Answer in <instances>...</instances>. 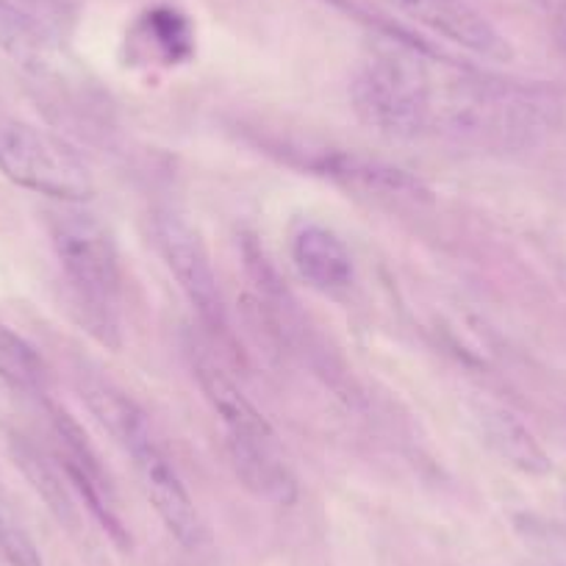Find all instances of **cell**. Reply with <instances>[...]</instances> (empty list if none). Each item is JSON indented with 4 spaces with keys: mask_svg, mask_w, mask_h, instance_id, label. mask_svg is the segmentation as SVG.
I'll return each mask as SVG.
<instances>
[{
    "mask_svg": "<svg viewBox=\"0 0 566 566\" xmlns=\"http://www.w3.org/2000/svg\"><path fill=\"white\" fill-rule=\"evenodd\" d=\"M12 453L20 470H23L25 478L31 481V486H34L36 492H40V497L48 503V509H51L62 522H73V500H70L67 489H64L62 478L53 470L51 461H48L34 444L23 442V439H14Z\"/></svg>",
    "mask_w": 566,
    "mask_h": 566,
    "instance_id": "cell-15",
    "label": "cell"
},
{
    "mask_svg": "<svg viewBox=\"0 0 566 566\" xmlns=\"http://www.w3.org/2000/svg\"><path fill=\"white\" fill-rule=\"evenodd\" d=\"M0 553L12 566H45L36 544L7 509H0Z\"/></svg>",
    "mask_w": 566,
    "mask_h": 566,
    "instance_id": "cell-16",
    "label": "cell"
},
{
    "mask_svg": "<svg viewBox=\"0 0 566 566\" xmlns=\"http://www.w3.org/2000/svg\"><path fill=\"white\" fill-rule=\"evenodd\" d=\"M51 237L86 328L97 342L117 350L123 345V270L112 233L92 211L64 203L53 214Z\"/></svg>",
    "mask_w": 566,
    "mask_h": 566,
    "instance_id": "cell-4",
    "label": "cell"
},
{
    "mask_svg": "<svg viewBox=\"0 0 566 566\" xmlns=\"http://www.w3.org/2000/svg\"><path fill=\"white\" fill-rule=\"evenodd\" d=\"M156 237H159L161 255L176 277L178 290L198 312L200 323L211 331L228 334L226 303L217 286L214 266H211L209 250H206L200 231L176 209H161L156 214Z\"/></svg>",
    "mask_w": 566,
    "mask_h": 566,
    "instance_id": "cell-7",
    "label": "cell"
},
{
    "mask_svg": "<svg viewBox=\"0 0 566 566\" xmlns=\"http://www.w3.org/2000/svg\"><path fill=\"white\" fill-rule=\"evenodd\" d=\"M531 3L544 14V20L553 29L555 42L566 56V0H531Z\"/></svg>",
    "mask_w": 566,
    "mask_h": 566,
    "instance_id": "cell-17",
    "label": "cell"
},
{
    "mask_svg": "<svg viewBox=\"0 0 566 566\" xmlns=\"http://www.w3.org/2000/svg\"><path fill=\"white\" fill-rule=\"evenodd\" d=\"M308 167L317 176L345 187L347 192L380 200V203H428L431 200V189L417 176L375 156L356 154V150H319L317 156H312Z\"/></svg>",
    "mask_w": 566,
    "mask_h": 566,
    "instance_id": "cell-8",
    "label": "cell"
},
{
    "mask_svg": "<svg viewBox=\"0 0 566 566\" xmlns=\"http://www.w3.org/2000/svg\"><path fill=\"white\" fill-rule=\"evenodd\" d=\"M53 431H56L59 442V455L62 461L59 464L67 472V481L73 483L75 492L84 497L86 509L92 511L97 522L103 525V531L125 547L128 544V533H125L123 520L117 514V500H114L112 483H108L106 472H103L101 459L92 450V444L86 442L81 424L70 417L62 408H53Z\"/></svg>",
    "mask_w": 566,
    "mask_h": 566,
    "instance_id": "cell-9",
    "label": "cell"
},
{
    "mask_svg": "<svg viewBox=\"0 0 566 566\" xmlns=\"http://www.w3.org/2000/svg\"><path fill=\"white\" fill-rule=\"evenodd\" d=\"M564 114V97L544 84L459 70L433 81L431 134L481 150H525L538 145Z\"/></svg>",
    "mask_w": 566,
    "mask_h": 566,
    "instance_id": "cell-1",
    "label": "cell"
},
{
    "mask_svg": "<svg viewBox=\"0 0 566 566\" xmlns=\"http://www.w3.org/2000/svg\"><path fill=\"white\" fill-rule=\"evenodd\" d=\"M0 51L34 75L48 73L53 64L51 34L40 20L9 0H0Z\"/></svg>",
    "mask_w": 566,
    "mask_h": 566,
    "instance_id": "cell-13",
    "label": "cell"
},
{
    "mask_svg": "<svg viewBox=\"0 0 566 566\" xmlns=\"http://www.w3.org/2000/svg\"><path fill=\"white\" fill-rule=\"evenodd\" d=\"M0 378L20 391H42L48 386L42 356L7 323H0Z\"/></svg>",
    "mask_w": 566,
    "mask_h": 566,
    "instance_id": "cell-14",
    "label": "cell"
},
{
    "mask_svg": "<svg viewBox=\"0 0 566 566\" xmlns=\"http://www.w3.org/2000/svg\"><path fill=\"white\" fill-rule=\"evenodd\" d=\"M0 172L62 203H84L95 192L90 170L70 145L20 119H0Z\"/></svg>",
    "mask_w": 566,
    "mask_h": 566,
    "instance_id": "cell-6",
    "label": "cell"
},
{
    "mask_svg": "<svg viewBox=\"0 0 566 566\" xmlns=\"http://www.w3.org/2000/svg\"><path fill=\"white\" fill-rule=\"evenodd\" d=\"M397 7L428 31L486 62H509L514 56L509 40L467 0H397Z\"/></svg>",
    "mask_w": 566,
    "mask_h": 566,
    "instance_id": "cell-10",
    "label": "cell"
},
{
    "mask_svg": "<svg viewBox=\"0 0 566 566\" xmlns=\"http://www.w3.org/2000/svg\"><path fill=\"white\" fill-rule=\"evenodd\" d=\"M475 422L489 448L505 464L514 467V470L525 472V475H547L553 470V461H549L547 450L538 444L531 428L516 413H511L509 408L494 406V402H481L475 408Z\"/></svg>",
    "mask_w": 566,
    "mask_h": 566,
    "instance_id": "cell-12",
    "label": "cell"
},
{
    "mask_svg": "<svg viewBox=\"0 0 566 566\" xmlns=\"http://www.w3.org/2000/svg\"><path fill=\"white\" fill-rule=\"evenodd\" d=\"M81 389H84V400L97 422L130 459L142 492L150 500L167 531L184 547H198L203 538L198 509H195V500L176 461L156 437L148 413L142 411L125 391L114 389L112 384H103V380H86Z\"/></svg>",
    "mask_w": 566,
    "mask_h": 566,
    "instance_id": "cell-2",
    "label": "cell"
},
{
    "mask_svg": "<svg viewBox=\"0 0 566 566\" xmlns=\"http://www.w3.org/2000/svg\"><path fill=\"white\" fill-rule=\"evenodd\" d=\"M189 356L200 391L226 431L228 455L242 486L270 505L281 509L295 505L301 497L297 478L283 459L281 444L264 413L248 400V395L228 378L226 369L203 347L192 345Z\"/></svg>",
    "mask_w": 566,
    "mask_h": 566,
    "instance_id": "cell-3",
    "label": "cell"
},
{
    "mask_svg": "<svg viewBox=\"0 0 566 566\" xmlns=\"http://www.w3.org/2000/svg\"><path fill=\"white\" fill-rule=\"evenodd\" d=\"M433 70L402 48L373 51L350 84L356 114L378 134L417 139L431 134Z\"/></svg>",
    "mask_w": 566,
    "mask_h": 566,
    "instance_id": "cell-5",
    "label": "cell"
},
{
    "mask_svg": "<svg viewBox=\"0 0 566 566\" xmlns=\"http://www.w3.org/2000/svg\"><path fill=\"white\" fill-rule=\"evenodd\" d=\"M290 253L297 272L308 286L325 295L350 290L356 277V264L347 244L331 228L317 222H303L290 239Z\"/></svg>",
    "mask_w": 566,
    "mask_h": 566,
    "instance_id": "cell-11",
    "label": "cell"
}]
</instances>
